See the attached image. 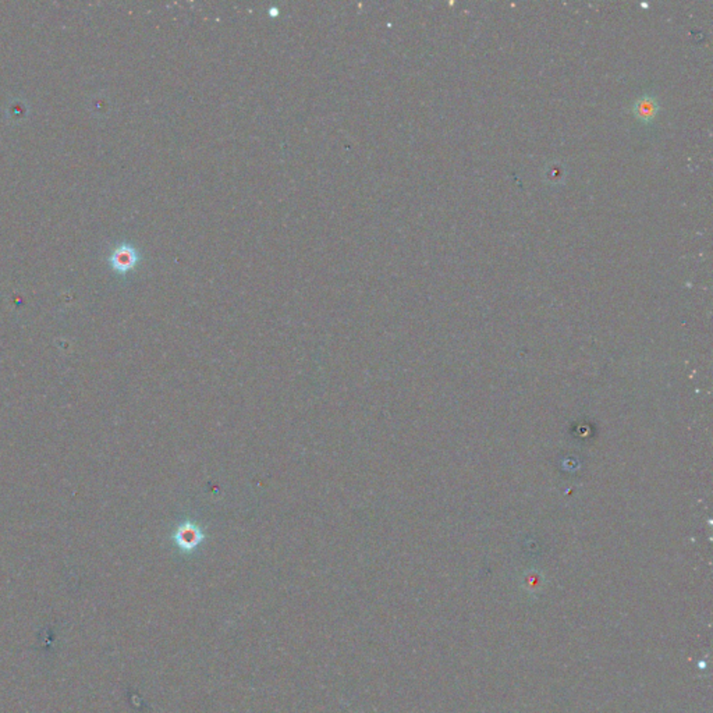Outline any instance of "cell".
<instances>
[{"label":"cell","mask_w":713,"mask_h":713,"mask_svg":"<svg viewBox=\"0 0 713 713\" xmlns=\"http://www.w3.org/2000/svg\"><path fill=\"white\" fill-rule=\"evenodd\" d=\"M204 539V534L198 526L192 523H185L180 526L174 534V541L181 551L191 552L194 551Z\"/></svg>","instance_id":"obj_1"},{"label":"cell","mask_w":713,"mask_h":713,"mask_svg":"<svg viewBox=\"0 0 713 713\" xmlns=\"http://www.w3.org/2000/svg\"><path fill=\"white\" fill-rule=\"evenodd\" d=\"M634 114L637 116L638 120H643V121H650L652 118H655V116L658 114V110H659V103H658V99L652 95H643L640 96L636 102H634Z\"/></svg>","instance_id":"obj_2"},{"label":"cell","mask_w":713,"mask_h":713,"mask_svg":"<svg viewBox=\"0 0 713 713\" xmlns=\"http://www.w3.org/2000/svg\"><path fill=\"white\" fill-rule=\"evenodd\" d=\"M114 259H116V266L120 270H128L135 265V262L138 259V254L135 252V250H132L130 247H123L117 251Z\"/></svg>","instance_id":"obj_3"}]
</instances>
